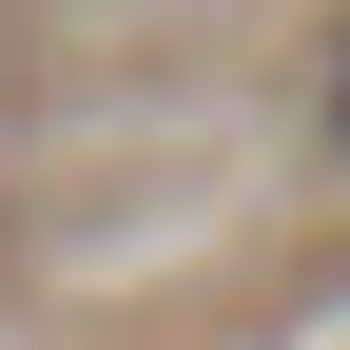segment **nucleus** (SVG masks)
I'll use <instances>...</instances> for the list:
<instances>
[{
	"label": "nucleus",
	"mask_w": 350,
	"mask_h": 350,
	"mask_svg": "<svg viewBox=\"0 0 350 350\" xmlns=\"http://www.w3.org/2000/svg\"><path fill=\"white\" fill-rule=\"evenodd\" d=\"M312 137H331V156H350V39H331V78H312Z\"/></svg>",
	"instance_id": "nucleus-1"
}]
</instances>
